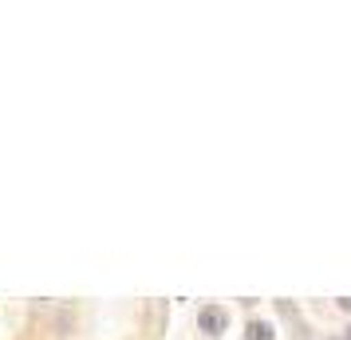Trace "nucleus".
<instances>
[{
  "instance_id": "2",
  "label": "nucleus",
  "mask_w": 351,
  "mask_h": 340,
  "mask_svg": "<svg viewBox=\"0 0 351 340\" xmlns=\"http://www.w3.org/2000/svg\"><path fill=\"white\" fill-rule=\"evenodd\" d=\"M249 340H272V324L269 321H253L249 324Z\"/></svg>"
},
{
  "instance_id": "3",
  "label": "nucleus",
  "mask_w": 351,
  "mask_h": 340,
  "mask_svg": "<svg viewBox=\"0 0 351 340\" xmlns=\"http://www.w3.org/2000/svg\"><path fill=\"white\" fill-rule=\"evenodd\" d=\"M339 308H348L351 313V297H339Z\"/></svg>"
},
{
  "instance_id": "4",
  "label": "nucleus",
  "mask_w": 351,
  "mask_h": 340,
  "mask_svg": "<svg viewBox=\"0 0 351 340\" xmlns=\"http://www.w3.org/2000/svg\"><path fill=\"white\" fill-rule=\"evenodd\" d=\"M348 340H351V328H348Z\"/></svg>"
},
{
  "instance_id": "1",
  "label": "nucleus",
  "mask_w": 351,
  "mask_h": 340,
  "mask_svg": "<svg viewBox=\"0 0 351 340\" xmlns=\"http://www.w3.org/2000/svg\"><path fill=\"white\" fill-rule=\"evenodd\" d=\"M197 328H202V332H209V337H221L225 328H229V313H225V308H217V305L202 308V313H197Z\"/></svg>"
}]
</instances>
